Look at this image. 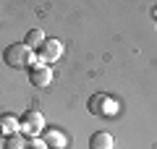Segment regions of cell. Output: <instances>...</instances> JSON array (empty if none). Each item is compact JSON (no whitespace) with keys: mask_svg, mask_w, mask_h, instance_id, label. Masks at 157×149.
I'll use <instances>...</instances> for the list:
<instances>
[{"mask_svg":"<svg viewBox=\"0 0 157 149\" xmlns=\"http://www.w3.org/2000/svg\"><path fill=\"white\" fill-rule=\"evenodd\" d=\"M24 44H26L29 50H39L45 44V34L39 32V29H32V32L26 34V39H24Z\"/></svg>","mask_w":157,"mask_h":149,"instance_id":"ba28073f","label":"cell"},{"mask_svg":"<svg viewBox=\"0 0 157 149\" xmlns=\"http://www.w3.org/2000/svg\"><path fill=\"white\" fill-rule=\"evenodd\" d=\"M3 60H6L11 68H26V66H34L37 58H34V52L24 42H13V44H8V47H6Z\"/></svg>","mask_w":157,"mask_h":149,"instance_id":"6da1fadb","label":"cell"},{"mask_svg":"<svg viewBox=\"0 0 157 149\" xmlns=\"http://www.w3.org/2000/svg\"><path fill=\"white\" fill-rule=\"evenodd\" d=\"M42 141L47 144V149H55V147H58V149H63V147L68 144V141H66V136H63L60 131H47Z\"/></svg>","mask_w":157,"mask_h":149,"instance_id":"52a82bcc","label":"cell"},{"mask_svg":"<svg viewBox=\"0 0 157 149\" xmlns=\"http://www.w3.org/2000/svg\"><path fill=\"white\" fill-rule=\"evenodd\" d=\"M29 144L24 141L21 133H13V136H6V141H3V149H26Z\"/></svg>","mask_w":157,"mask_h":149,"instance_id":"30bf717a","label":"cell"},{"mask_svg":"<svg viewBox=\"0 0 157 149\" xmlns=\"http://www.w3.org/2000/svg\"><path fill=\"white\" fill-rule=\"evenodd\" d=\"M86 107H89L92 115H115L118 102L113 97H107V94H94V97H89Z\"/></svg>","mask_w":157,"mask_h":149,"instance_id":"7a4b0ae2","label":"cell"},{"mask_svg":"<svg viewBox=\"0 0 157 149\" xmlns=\"http://www.w3.org/2000/svg\"><path fill=\"white\" fill-rule=\"evenodd\" d=\"M29 81H32V86L45 89L47 84L52 81V71H50V66H45V63H34V66H29Z\"/></svg>","mask_w":157,"mask_h":149,"instance_id":"277c9868","label":"cell"},{"mask_svg":"<svg viewBox=\"0 0 157 149\" xmlns=\"http://www.w3.org/2000/svg\"><path fill=\"white\" fill-rule=\"evenodd\" d=\"M26 149H47V144H45V141H32Z\"/></svg>","mask_w":157,"mask_h":149,"instance_id":"8fae6325","label":"cell"},{"mask_svg":"<svg viewBox=\"0 0 157 149\" xmlns=\"http://www.w3.org/2000/svg\"><path fill=\"white\" fill-rule=\"evenodd\" d=\"M89 149H115V141L107 131H97L89 139Z\"/></svg>","mask_w":157,"mask_h":149,"instance_id":"8992f818","label":"cell"},{"mask_svg":"<svg viewBox=\"0 0 157 149\" xmlns=\"http://www.w3.org/2000/svg\"><path fill=\"white\" fill-rule=\"evenodd\" d=\"M21 128L26 133H32V136H37V133L45 128V118L39 115V110H26L21 115Z\"/></svg>","mask_w":157,"mask_h":149,"instance_id":"5b68a950","label":"cell"},{"mask_svg":"<svg viewBox=\"0 0 157 149\" xmlns=\"http://www.w3.org/2000/svg\"><path fill=\"white\" fill-rule=\"evenodd\" d=\"M18 126H21V123H18L13 115H3V118H0V133H8V136H13V133L18 131Z\"/></svg>","mask_w":157,"mask_h":149,"instance_id":"9c48e42d","label":"cell"},{"mask_svg":"<svg viewBox=\"0 0 157 149\" xmlns=\"http://www.w3.org/2000/svg\"><path fill=\"white\" fill-rule=\"evenodd\" d=\"M37 55H39V60L45 63V66L60 60L63 58V42H58V39H45V44L37 50Z\"/></svg>","mask_w":157,"mask_h":149,"instance_id":"3957f363","label":"cell"}]
</instances>
